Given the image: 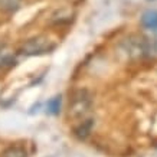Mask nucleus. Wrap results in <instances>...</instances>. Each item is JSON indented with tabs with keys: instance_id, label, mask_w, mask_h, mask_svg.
Instances as JSON below:
<instances>
[{
	"instance_id": "f257e3e1",
	"label": "nucleus",
	"mask_w": 157,
	"mask_h": 157,
	"mask_svg": "<svg viewBox=\"0 0 157 157\" xmlns=\"http://www.w3.org/2000/svg\"><path fill=\"white\" fill-rule=\"evenodd\" d=\"M53 49H55V43L51 39L45 36H36L23 43V46L20 48V53L25 56H36V55H45L52 52Z\"/></svg>"
},
{
	"instance_id": "f03ea898",
	"label": "nucleus",
	"mask_w": 157,
	"mask_h": 157,
	"mask_svg": "<svg viewBox=\"0 0 157 157\" xmlns=\"http://www.w3.org/2000/svg\"><path fill=\"white\" fill-rule=\"evenodd\" d=\"M86 92L84 91V92H79L78 95L75 97V100H74V102H72V107H71V113L74 117H78V115H82L84 113H86L88 111V108H90V97H85Z\"/></svg>"
},
{
	"instance_id": "7ed1b4c3",
	"label": "nucleus",
	"mask_w": 157,
	"mask_h": 157,
	"mask_svg": "<svg viewBox=\"0 0 157 157\" xmlns=\"http://www.w3.org/2000/svg\"><path fill=\"white\" fill-rule=\"evenodd\" d=\"M141 25L144 29L157 35V10H147L141 16Z\"/></svg>"
},
{
	"instance_id": "20e7f679",
	"label": "nucleus",
	"mask_w": 157,
	"mask_h": 157,
	"mask_svg": "<svg viewBox=\"0 0 157 157\" xmlns=\"http://www.w3.org/2000/svg\"><path fill=\"white\" fill-rule=\"evenodd\" d=\"M92 125H94V120H91V118L85 120V121H82L75 128V134L79 138H86L90 136L91 130H92Z\"/></svg>"
},
{
	"instance_id": "39448f33",
	"label": "nucleus",
	"mask_w": 157,
	"mask_h": 157,
	"mask_svg": "<svg viewBox=\"0 0 157 157\" xmlns=\"http://www.w3.org/2000/svg\"><path fill=\"white\" fill-rule=\"evenodd\" d=\"M61 102H62L61 95H55L53 98H51L46 102V113L51 115H58L59 111H61Z\"/></svg>"
},
{
	"instance_id": "423d86ee",
	"label": "nucleus",
	"mask_w": 157,
	"mask_h": 157,
	"mask_svg": "<svg viewBox=\"0 0 157 157\" xmlns=\"http://www.w3.org/2000/svg\"><path fill=\"white\" fill-rule=\"evenodd\" d=\"M2 157H28V153L22 146H12L3 151Z\"/></svg>"
}]
</instances>
